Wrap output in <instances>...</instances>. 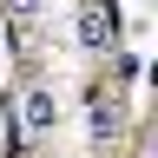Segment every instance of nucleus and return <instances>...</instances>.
I'll return each instance as SVG.
<instances>
[{"instance_id":"nucleus-1","label":"nucleus","mask_w":158,"mask_h":158,"mask_svg":"<svg viewBox=\"0 0 158 158\" xmlns=\"http://www.w3.org/2000/svg\"><path fill=\"white\" fill-rule=\"evenodd\" d=\"M118 40V7L112 0H79V46L86 53H106Z\"/></svg>"},{"instance_id":"nucleus-2","label":"nucleus","mask_w":158,"mask_h":158,"mask_svg":"<svg viewBox=\"0 0 158 158\" xmlns=\"http://www.w3.org/2000/svg\"><path fill=\"white\" fill-rule=\"evenodd\" d=\"M20 118H27V132H53V118H59L53 86H27V99H20Z\"/></svg>"},{"instance_id":"nucleus-4","label":"nucleus","mask_w":158,"mask_h":158,"mask_svg":"<svg viewBox=\"0 0 158 158\" xmlns=\"http://www.w3.org/2000/svg\"><path fill=\"white\" fill-rule=\"evenodd\" d=\"M7 7H13V20H33V13H40V0H7Z\"/></svg>"},{"instance_id":"nucleus-3","label":"nucleus","mask_w":158,"mask_h":158,"mask_svg":"<svg viewBox=\"0 0 158 158\" xmlns=\"http://www.w3.org/2000/svg\"><path fill=\"white\" fill-rule=\"evenodd\" d=\"M106 138H118V106L92 92V145H106Z\"/></svg>"}]
</instances>
